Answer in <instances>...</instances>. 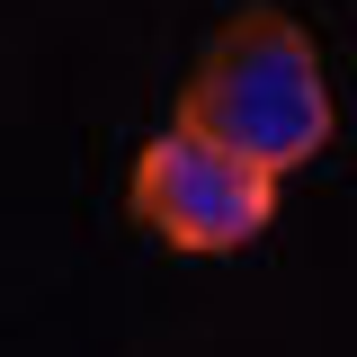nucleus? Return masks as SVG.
<instances>
[{"label": "nucleus", "mask_w": 357, "mask_h": 357, "mask_svg": "<svg viewBox=\"0 0 357 357\" xmlns=\"http://www.w3.org/2000/svg\"><path fill=\"white\" fill-rule=\"evenodd\" d=\"M134 223L170 250H250L268 223H277V178L250 170L241 152L206 143L197 126H161L134 161Z\"/></svg>", "instance_id": "2"}, {"label": "nucleus", "mask_w": 357, "mask_h": 357, "mask_svg": "<svg viewBox=\"0 0 357 357\" xmlns=\"http://www.w3.org/2000/svg\"><path fill=\"white\" fill-rule=\"evenodd\" d=\"M178 126H197L206 143L241 152L250 170L286 178L321 161L331 143V72H321V45L286 18V9H241L188 72L178 98Z\"/></svg>", "instance_id": "1"}]
</instances>
